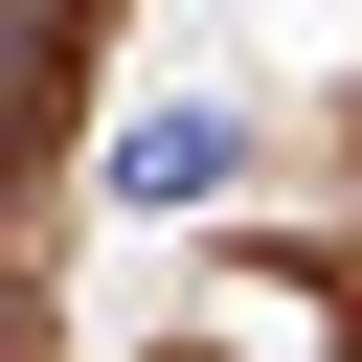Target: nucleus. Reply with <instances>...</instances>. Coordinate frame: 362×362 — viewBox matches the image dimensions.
I'll return each instance as SVG.
<instances>
[{
	"label": "nucleus",
	"mask_w": 362,
	"mask_h": 362,
	"mask_svg": "<svg viewBox=\"0 0 362 362\" xmlns=\"http://www.w3.org/2000/svg\"><path fill=\"white\" fill-rule=\"evenodd\" d=\"M226 158H249V113H226V90H181V113H136V136H113V181H136V204H204Z\"/></svg>",
	"instance_id": "f257e3e1"
}]
</instances>
